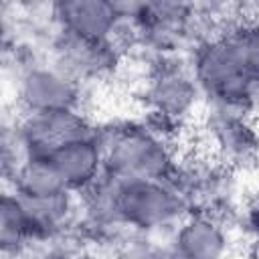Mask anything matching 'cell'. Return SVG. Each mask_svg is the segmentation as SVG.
I'll return each mask as SVG.
<instances>
[{"instance_id":"cell-1","label":"cell","mask_w":259,"mask_h":259,"mask_svg":"<svg viewBox=\"0 0 259 259\" xmlns=\"http://www.w3.org/2000/svg\"><path fill=\"white\" fill-rule=\"evenodd\" d=\"M61 176L63 184H79L91 178L95 172L97 154L87 142H69L45 158Z\"/></svg>"},{"instance_id":"cell-2","label":"cell","mask_w":259,"mask_h":259,"mask_svg":"<svg viewBox=\"0 0 259 259\" xmlns=\"http://www.w3.org/2000/svg\"><path fill=\"white\" fill-rule=\"evenodd\" d=\"M24 97L38 111H57L63 109L69 97V87L63 79L49 73H32L24 81Z\"/></svg>"},{"instance_id":"cell-3","label":"cell","mask_w":259,"mask_h":259,"mask_svg":"<svg viewBox=\"0 0 259 259\" xmlns=\"http://www.w3.org/2000/svg\"><path fill=\"white\" fill-rule=\"evenodd\" d=\"M221 237L210 225L196 223L190 225L180 239V249L186 253L188 259H212L221 249Z\"/></svg>"},{"instance_id":"cell-4","label":"cell","mask_w":259,"mask_h":259,"mask_svg":"<svg viewBox=\"0 0 259 259\" xmlns=\"http://www.w3.org/2000/svg\"><path fill=\"white\" fill-rule=\"evenodd\" d=\"M251 223H253V229L257 231V235H259V208L253 212V219H251Z\"/></svg>"}]
</instances>
